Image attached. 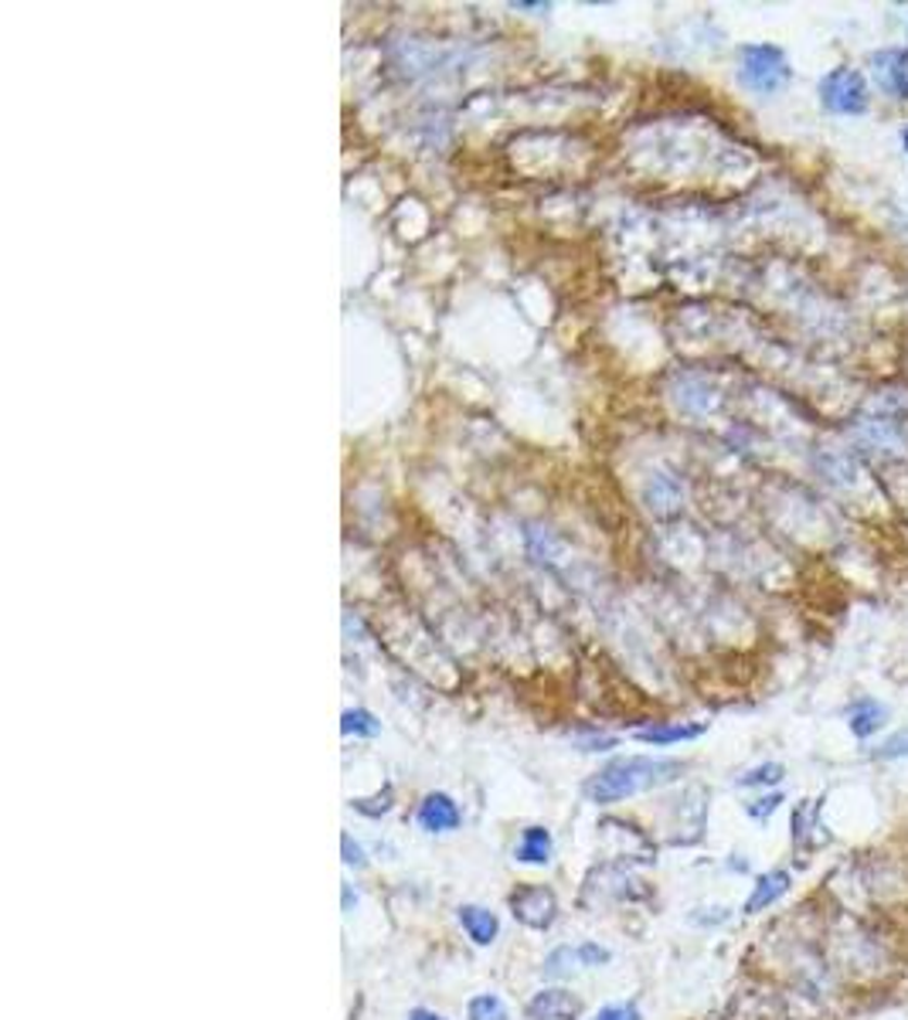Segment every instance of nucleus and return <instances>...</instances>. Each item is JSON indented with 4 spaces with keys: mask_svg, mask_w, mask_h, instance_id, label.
I'll return each mask as SVG.
<instances>
[{
    "mask_svg": "<svg viewBox=\"0 0 908 1020\" xmlns=\"http://www.w3.org/2000/svg\"><path fill=\"white\" fill-rule=\"evenodd\" d=\"M409 1020H446V1017H439V1013H433V1010H425V1007H415V1010L409 1013Z\"/></svg>",
    "mask_w": 908,
    "mask_h": 1020,
    "instance_id": "nucleus-24",
    "label": "nucleus"
},
{
    "mask_svg": "<svg viewBox=\"0 0 908 1020\" xmlns=\"http://www.w3.org/2000/svg\"><path fill=\"white\" fill-rule=\"evenodd\" d=\"M341 731H344V735H365V738H374L378 731H382V722H378L371 711L355 707V711H344V718H341Z\"/></svg>",
    "mask_w": 908,
    "mask_h": 1020,
    "instance_id": "nucleus-18",
    "label": "nucleus"
},
{
    "mask_svg": "<svg viewBox=\"0 0 908 1020\" xmlns=\"http://www.w3.org/2000/svg\"><path fill=\"white\" fill-rule=\"evenodd\" d=\"M820 102L823 110L837 116H861L868 110V82L861 72L854 68H834L820 82Z\"/></svg>",
    "mask_w": 908,
    "mask_h": 1020,
    "instance_id": "nucleus-4",
    "label": "nucleus"
},
{
    "mask_svg": "<svg viewBox=\"0 0 908 1020\" xmlns=\"http://www.w3.org/2000/svg\"><path fill=\"white\" fill-rule=\"evenodd\" d=\"M783 803H786L783 789H769V793H763V796H755V800L745 803V816H749V820H755V824H769L772 816L783 809Z\"/></svg>",
    "mask_w": 908,
    "mask_h": 1020,
    "instance_id": "nucleus-16",
    "label": "nucleus"
},
{
    "mask_svg": "<svg viewBox=\"0 0 908 1020\" xmlns=\"http://www.w3.org/2000/svg\"><path fill=\"white\" fill-rule=\"evenodd\" d=\"M844 718H847V728H851V735L857 738V742H868V738H874L881 728L888 725L892 711H888L885 701H878V698H868V694H865V698H854V701L847 704Z\"/></svg>",
    "mask_w": 908,
    "mask_h": 1020,
    "instance_id": "nucleus-7",
    "label": "nucleus"
},
{
    "mask_svg": "<svg viewBox=\"0 0 908 1020\" xmlns=\"http://www.w3.org/2000/svg\"><path fill=\"white\" fill-rule=\"evenodd\" d=\"M514 11H548V4H514Z\"/></svg>",
    "mask_w": 908,
    "mask_h": 1020,
    "instance_id": "nucleus-25",
    "label": "nucleus"
},
{
    "mask_svg": "<svg viewBox=\"0 0 908 1020\" xmlns=\"http://www.w3.org/2000/svg\"><path fill=\"white\" fill-rule=\"evenodd\" d=\"M901 146H905V153H908V130L901 133Z\"/></svg>",
    "mask_w": 908,
    "mask_h": 1020,
    "instance_id": "nucleus-26",
    "label": "nucleus"
},
{
    "mask_svg": "<svg viewBox=\"0 0 908 1020\" xmlns=\"http://www.w3.org/2000/svg\"><path fill=\"white\" fill-rule=\"evenodd\" d=\"M592 1020H640V1010H637V1004H610V1007H602Z\"/></svg>",
    "mask_w": 908,
    "mask_h": 1020,
    "instance_id": "nucleus-20",
    "label": "nucleus"
},
{
    "mask_svg": "<svg viewBox=\"0 0 908 1020\" xmlns=\"http://www.w3.org/2000/svg\"><path fill=\"white\" fill-rule=\"evenodd\" d=\"M341 847H344V860H347V864H355V867H365V851H361V847L355 844V840L347 837V833L341 837Z\"/></svg>",
    "mask_w": 908,
    "mask_h": 1020,
    "instance_id": "nucleus-21",
    "label": "nucleus"
},
{
    "mask_svg": "<svg viewBox=\"0 0 908 1020\" xmlns=\"http://www.w3.org/2000/svg\"><path fill=\"white\" fill-rule=\"evenodd\" d=\"M888 942L881 939L874 929L868 926H854V932L844 935V959H841V969H844V983L851 980H874L881 969H888Z\"/></svg>",
    "mask_w": 908,
    "mask_h": 1020,
    "instance_id": "nucleus-3",
    "label": "nucleus"
},
{
    "mask_svg": "<svg viewBox=\"0 0 908 1020\" xmlns=\"http://www.w3.org/2000/svg\"><path fill=\"white\" fill-rule=\"evenodd\" d=\"M419 827L422 830H429V833H446V830H457L460 824H463V816H460V806L452 803L446 793H429L425 800H422V806H419Z\"/></svg>",
    "mask_w": 908,
    "mask_h": 1020,
    "instance_id": "nucleus-8",
    "label": "nucleus"
},
{
    "mask_svg": "<svg viewBox=\"0 0 908 1020\" xmlns=\"http://www.w3.org/2000/svg\"><path fill=\"white\" fill-rule=\"evenodd\" d=\"M871 758L874 762H901V758H908V725L892 731L888 738H881V742L874 745V752H871Z\"/></svg>",
    "mask_w": 908,
    "mask_h": 1020,
    "instance_id": "nucleus-17",
    "label": "nucleus"
},
{
    "mask_svg": "<svg viewBox=\"0 0 908 1020\" xmlns=\"http://www.w3.org/2000/svg\"><path fill=\"white\" fill-rule=\"evenodd\" d=\"M874 79L878 86L898 95V99H908V51H878L874 55Z\"/></svg>",
    "mask_w": 908,
    "mask_h": 1020,
    "instance_id": "nucleus-9",
    "label": "nucleus"
},
{
    "mask_svg": "<svg viewBox=\"0 0 908 1020\" xmlns=\"http://www.w3.org/2000/svg\"><path fill=\"white\" fill-rule=\"evenodd\" d=\"M739 82L759 95H772L790 82V62L776 44H745L739 51Z\"/></svg>",
    "mask_w": 908,
    "mask_h": 1020,
    "instance_id": "nucleus-2",
    "label": "nucleus"
},
{
    "mask_svg": "<svg viewBox=\"0 0 908 1020\" xmlns=\"http://www.w3.org/2000/svg\"><path fill=\"white\" fill-rule=\"evenodd\" d=\"M460 926L466 929V935L476 942V946H490V942L497 939V932H500L497 915L481 908V905H463L460 908Z\"/></svg>",
    "mask_w": 908,
    "mask_h": 1020,
    "instance_id": "nucleus-12",
    "label": "nucleus"
},
{
    "mask_svg": "<svg viewBox=\"0 0 908 1020\" xmlns=\"http://www.w3.org/2000/svg\"><path fill=\"white\" fill-rule=\"evenodd\" d=\"M578 1000L568 990H541L535 1000L527 1004V1020H575Z\"/></svg>",
    "mask_w": 908,
    "mask_h": 1020,
    "instance_id": "nucleus-10",
    "label": "nucleus"
},
{
    "mask_svg": "<svg viewBox=\"0 0 908 1020\" xmlns=\"http://www.w3.org/2000/svg\"><path fill=\"white\" fill-rule=\"evenodd\" d=\"M728 908H715V915H691V922H698V926H721V922H728Z\"/></svg>",
    "mask_w": 908,
    "mask_h": 1020,
    "instance_id": "nucleus-22",
    "label": "nucleus"
},
{
    "mask_svg": "<svg viewBox=\"0 0 908 1020\" xmlns=\"http://www.w3.org/2000/svg\"><path fill=\"white\" fill-rule=\"evenodd\" d=\"M783 779H786V765H783V762H763V765H755V769L742 773V776L736 779V786H742V789H763V793H769V789L783 786Z\"/></svg>",
    "mask_w": 908,
    "mask_h": 1020,
    "instance_id": "nucleus-15",
    "label": "nucleus"
},
{
    "mask_svg": "<svg viewBox=\"0 0 908 1020\" xmlns=\"http://www.w3.org/2000/svg\"><path fill=\"white\" fill-rule=\"evenodd\" d=\"M820 806H823V800H800L796 806H793V847H810L814 840H817V830H820Z\"/></svg>",
    "mask_w": 908,
    "mask_h": 1020,
    "instance_id": "nucleus-13",
    "label": "nucleus"
},
{
    "mask_svg": "<svg viewBox=\"0 0 908 1020\" xmlns=\"http://www.w3.org/2000/svg\"><path fill=\"white\" fill-rule=\"evenodd\" d=\"M793 884H796V878H793L790 867H772V871L759 875L749 891L745 905H742V915H763V911L776 908L793 891Z\"/></svg>",
    "mask_w": 908,
    "mask_h": 1020,
    "instance_id": "nucleus-6",
    "label": "nucleus"
},
{
    "mask_svg": "<svg viewBox=\"0 0 908 1020\" xmlns=\"http://www.w3.org/2000/svg\"><path fill=\"white\" fill-rule=\"evenodd\" d=\"M511 911L517 922H524L527 929H551L554 915H559V902L548 888L541 884H524L511 895Z\"/></svg>",
    "mask_w": 908,
    "mask_h": 1020,
    "instance_id": "nucleus-5",
    "label": "nucleus"
},
{
    "mask_svg": "<svg viewBox=\"0 0 908 1020\" xmlns=\"http://www.w3.org/2000/svg\"><path fill=\"white\" fill-rule=\"evenodd\" d=\"M704 731H708V725H688V722H680V725H653V728H643V731H637V738H640L643 745L664 749V745H677V742H694V738H701Z\"/></svg>",
    "mask_w": 908,
    "mask_h": 1020,
    "instance_id": "nucleus-11",
    "label": "nucleus"
},
{
    "mask_svg": "<svg viewBox=\"0 0 908 1020\" xmlns=\"http://www.w3.org/2000/svg\"><path fill=\"white\" fill-rule=\"evenodd\" d=\"M551 851H554L551 833H548L545 827H527L524 837H521V844H517V851H514V857H517L521 864H548V860H551Z\"/></svg>",
    "mask_w": 908,
    "mask_h": 1020,
    "instance_id": "nucleus-14",
    "label": "nucleus"
},
{
    "mask_svg": "<svg viewBox=\"0 0 908 1020\" xmlns=\"http://www.w3.org/2000/svg\"><path fill=\"white\" fill-rule=\"evenodd\" d=\"M688 765L680 758H650V755H626V758H613L610 765H602L599 773H592L583 786V793L589 803L610 806L629 796L650 793V789L670 786L685 776Z\"/></svg>",
    "mask_w": 908,
    "mask_h": 1020,
    "instance_id": "nucleus-1",
    "label": "nucleus"
},
{
    "mask_svg": "<svg viewBox=\"0 0 908 1020\" xmlns=\"http://www.w3.org/2000/svg\"><path fill=\"white\" fill-rule=\"evenodd\" d=\"M613 745H616V738H592V742L583 745V752H605V749H613Z\"/></svg>",
    "mask_w": 908,
    "mask_h": 1020,
    "instance_id": "nucleus-23",
    "label": "nucleus"
},
{
    "mask_svg": "<svg viewBox=\"0 0 908 1020\" xmlns=\"http://www.w3.org/2000/svg\"><path fill=\"white\" fill-rule=\"evenodd\" d=\"M470 1020H508V1007H503L500 997L494 993H484V997H473L470 1007H466Z\"/></svg>",
    "mask_w": 908,
    "mask_h": 1020,
    "instance_id": "nucleus-19",
    "label": "nucleus"
}]
</instances>
